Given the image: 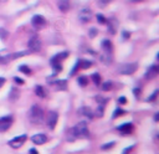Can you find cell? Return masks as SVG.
<instances>
[{
	"label": "cell",
	"mask_w": 159,
	"mask_h": 154,
	"mask_svg": "<svg viewBox=\"0 0 159 154\" xmlns=\"http://www.w3.org/2000/svg\"><path fill=\"white\" fill-rule=\"evenodd\" d=\"M71 140H73L75 138H88L89 133H88V127L86 122H80L77 123L72 129H71Z\"/></svg>",
	"instance_id": "1"
},
{
	"label": "cell",
	"mask_w": 159,
	"mask_h": 154,
	"mask_svg": "<svg viewBox=\"0 0 159 154\" xmlns=\"http://www.w3.org/2000/svg\"><path fill=\"white\" fill-rule=\"evenodd\" d=\"M29 118L35 124L41 123L43 120V111H42V108L40 106H37V104H34L31 107L30 112H29Z\"/></svg>",
	"instance_id": "2"
},
{
	"label": "cell",
	"mask_w": 159,
	"mask_h": 154,
	"mask_svg": "<svg viewBox=\"0 0 159 154\" xmlns=\"http://www.w3.org/2000/svg\"><path fill=\"white\" fill-rule=\"evenodd\" d=\"M137 68H138V63L133 62V63H124V65H122L118 71L122 75H132V73H134L137 71Z\"/></svg>",
	"instance_id": "3"
},
{
	"label": "cell",
	"mask_w": 159,
	"mask_h": 154,
	"mask_svg": "<svg viewBox=\"0 0 159 154\" xmlns=\"http://www.w3.org/2000/svg\"><path fill=\"white\" fill-rule=\"evenodd\" d=\"M26 134H22V135H19V137H15V138H12L11 140H9V145L11 147V148H14V149H17V148H20L24 143H25V140H26Z\"/></svg>",
	"instance_id": "4"
},
{
	"label": "cell",
	"mask_w": 159,
	"mask_h": 154,
	"mask_svg": "<svg viewBox=\"0 0 159 154\" xmlns=\"http://www.w3.org/2000/svg\"><path fill=\"white\" fill-rule=\"evenodd\" d=\"M27 46H29L30 51H32V52H37V51H40V48H41V42H40V38H39L36 35H35V36H32V37L29 40Z\"/></svg>",
	"instance_id": "5"
},
{
	"label": "cell",
	"mask_w": 159,
	"mask_h": 154,
	"mask_svg": "<svg viewBox=\"0 0 159 154\" xmlns=\"http://www.w3.org/2000/svg\"><path fill=\"white\" fill-rule=\"evenodd\" d=\"M57 119H58V114L56 112H50L47 116V125L51 130L55 129L56 124H57Z\"/></svg>",
	"instance_id": "6"
},
{
	"label": "cell",
	"mask_w": 159,
	"mask_h": 154,
	"mask_svg": "<svg viewBox=\"0 0 159 154\" xmlns=\"http://www.w3.org/2000/svg\"><path fill=\"white\" fill-rule=\"evenodd\" d=\"M11 122H12V117L11 116H5V117H1L0 118V130L1 132H5L10 128L11 125Z\"/></svg>",
	"instance_id": "7"
},
{
	"label": "cell",
	"mask_w": 159,
	"mask_h": 154,
	"mask_svg": "<svg viewBox=\"0 0 159 154\" xmlns=\"http://www.w3.org/2000/svg\"><path fill=\"white\" fill-rule=\"evenodd\" d=\"M78 17H80V21H81V22L86 24V22H88V21L91 20V17H92V12H91L89 9L84 7V9H82V10L80 11Z\"/></svg>",
	"instance_id": "8"
},
{
	"label": "cell",
	"mask_w": 159,
	"mask_h": 154,
	"mask_svg": "<svg viewBox=\"0 0 159 154\" xmlns=\"http://www.w3.org/2000/svg\"><path fill=\"white\" fill-rule=\"evenodd\" d=\"M31 24H32L34 27L40 29V27H43V26L46 25V20H45V17L41 16V15H35V16L32 17V20H31Z\"/></svg>",
	"instance_id": "9"
},
{
	"label": "cell",
	"mask_w": 159,
	"mask_h": 154,
	"mask_svg": "<svg viewBox=\"0 0 159 154\" xmlns=\"http://www.w3.org/2000/svg\"><path fill=\"white\" fill-rule=\"evenodd\" d=\"M31 140H32L35 144L41 145V144H43V143L47 142V137H46L45 134H35V135H32Z\"/></svg>",
	"instance_id": "10"
},
{
	"label": "cell",
	"mask_w": 159,
	"mask_h": 154,
	"mask_svg": "<svg viewBox=\"0 0 159 154\" xmlns=\"http://www.w3.org/2000/svg\"><path fill=\"white\" fill-rule=\"evenodd\" d=\"M106 22L108 24V31H109L112 35H114V34H116V31H117L118 21H117L114 17H112V19H109V21H106Z\"/></svg>",
	"instance_id": "11"
},
{
	"label": "cell",
	"mask_w": 159,
	"mask_h": 154,
	"mask_svg": "<svg viewBox=\"0 0 159 154\" xmlns=\"http://www.w3.org/2000/svg\"><path fill=\"white\" fill-rule=\"evenodd\" d=\"M118 130H119L122 134H129V133L133 130V124H132V123H123L122 125L118 127Z\"/></svg>",
	"instance_id": "12"
},
{
	"label": "cell",
	"mask_w": 159,
	"mask_h": 154,
	"mask_svg": "<svg viewBox=\"0 0 159 154\" xmlns=\"http://www.w3.org/2000/svg\"><path fill=\"white\" fill-rule=\"evenodd\" d=\"M158 72H159V67L155 66V65H153V66H150V67L148 68V71H147V73H145V77H147V78L155 77V76L158 75Z\"/></svg>",
	"instance_id": "13"
},
{
	"label": "cell",
	"mask_w": 159,
	"mask_h": 154,
	"mask_svg": "<svg viewBox=\"0 0 159 154\" xmlns=\"http://www.w3.org/2000/svg\"><path fill=\"white\" fill-rule=\"evenodd\" d=\"M78 114H81V116H83V117H87V118H93V113H92V111L88 108V107H86V106H83V107H81L78 111Z\"/></svg>",
	"instance_id": "14"
},
{
	"label": "cell",
	"mask_w": 159,
	"mask_h": 154,
	"mask_svg": "<svg viewBox=\"0 0 159 154\" xmlns=\"http://www.w3.org/2000/svg\"><path fill=\"white\" fill-rule=\"evenodd\" d=\"M67 56H68V52H67V51H63V52H61V53L55 55V56L51 58V61H50V62H51V63H52V62H61V61H62V60H65Z\"/></svg>",
	"instance_id": "15"
},
{
	"label": "cell",
	"mask_w": 159,
	"mask_h": 154,
	"mask_svg": "<svg viewBox=\"0 0 159 154\" xmlns=\"http://www.w3.org/2000/svg\"><path fill=\"white\" fill-rule=\"evenodd\" d=\"M57 6H58V9H60L62 12H66V11H68V9H70V2H68V0H58Z\"/></svg>",
	"instance_id": "16"
},
{
	"label": "cell",
	"mask_w": 159,
	"mask_h": 154,
	"mask_svg": "<svg viewBox=\"0 0 159 154\" xmlns=\"http://www.w3.org/2000/svg\"><path fill=\"white\" fill-rule=\"evenodd\" d=\"M19 96H20L19 89H17L16 87H12V88L10 89V92H9V98H10L11 101H16V99L19 98Z\"/></svg>",
	"instance_id": "17"
},
{
	"label": "cell",
	"mask_w": 159,
	"mask_h": 154,
	"mask_svg": "<svg viewBox=\"0 0 159 154\" xmlns=\"http://www.w3.org/2000/svg\"><path fill=\"white\" fill-rule=\"evenodd\" d=\"M35 93H36V96H39L41 98H45L46 97V91L43 89L42 86H36L35 87Z\"/></svg>",
	"instance_id": "18"
},
{
	"label": "cell",
	"mask_w": 159,
	"mask_h": 154,
	"mask_svg": "<svg viewBox=\"0 0 159 154\" xmlns=\"http://www.w3.org/2000/svg\"><path fill=\"white\" fill-rule=\"evenodd\" d=\"M102 48L106 52H111V50H112V42L109 40H103L102 41Z\"/></svg>",
	"instance_id": "19"
},
{
	"label": "cell",
	"mask_w": 159,
	"mask_h": 154,
	"mask_svg": "<svg viewBox=\"0 0 159 154\" xmlns=\"http://www.w3.org/2000/svg\"><path fill=\"white\" fill-rule=\"evenodd\" d=\"M29 53V51H21V52H15L12 55H10V60H16L19 57H22V56H26Z\"/></svg>",
	"instance_id": "20"
},
{
	"label": "cell",
	"mask_w": 159,
	"mask_h": 154,
	"mask_svg": "<svg viewBox=\"0 0 159 154\" xmlns=\"http://www.w3.org/2000/svg\"><path fill=\"white\" fill-rule=\"evenodd\" d=\"M77 82H78V84H80V86L84 87V86H87L88 79H87V77H86V76H80V77L77 78Z\"/></svg>",
	"instance_id": "21"
},
{
	"label": "cell",
	"mask_w": 159,
	"mask_h": 154,
	"mask_svg": "<svg viewBox=\"0 0 159 154\" xmlns=\"http://www.w3.org/2000/svg\"><path fill=\"white\" fill-rule=\"evenodd\" d=\"M55 84L57 86L58 89H66V86H67V82L65 79H60V81H56Z\"/></svg>",
	"instance_id": "22"
},
{
	"label": "cell",
	"mask_w": 159,
	"mask_h": 154,
	"mask_svg": "<svg viewBox=\"0 0 159 154\" xmlns=\"http://www.w3.org/2000/svg\"><path fill=\"white\" fill-rule=\"evenodd\" d=\"M80 66L82 68H89L92 66V62L91 61H87V60H81L80 61Z\"/></svg>",
	"instance_id": "23"
},
{
	"label": "cell",
	"mask_w": 159,
	"mask_h": 154,
	"mask_svg": "<svg viewBox=\"0 0 159 154\" xmlns=\"http://www.w3.org/2000/svg\"><path fill=\"white\" fill-rule=\"evenodd\" d=\"M20 72H22V73H25V75H30L31 73V71H30V68L26 66V65H21V66H19V68H17Z\"/></svg>",
	"instance_id": "24"
},
{
	"label": "cell",
	"mask_w": 159,
	"mask_h": 154,
	"mask_svg": "<svg viewBox=\"0 0 159 154\" xmlns=\"http://www.w3.org/2000/svg\"><path fill=\"white\" fill-rule=\"evenodd\" d=\"M7 36H9V32H7V30H5L4 27H0V38L5 41V40L7 38Z\"/></svg>",
	"instance_id": "25"
},
{
	"label": "cell",
	"mask_w": 159,
	"mask_h": 154,
	"mask_svg": "<svg viewBox=\"0 0 159 154\" xmlns=\"http://www.w3.org/2000/svg\"><path fill=\"white\" fill-rule=\"evenodd\" d=\"M92 81H93L94 84L99 86V82H101V76H99V73H93V75H92Z\"/></svg>",
	"instance_id": "26"
},
{
	"label": "cell",
	"mask_w": 159,
	"mask_h": 154,
	"mask_svg": "<svg viewBox=\"0 0 159 154\" xmlns=\"http://www.w3.org/2000/svg\"><path fill=\"white\" fill-rule=\"evenodd\" d=\"M124 113H125V112H124L123 109H120V108H117V109L114 111V113H113V117H112V118H113V119H116L117 117H119L120 114H124Z\"/></svg>",
	"instance_id": "27"
},
{
	"label": "cell",
	"mask_w": 159,
	"mask_h": 154,
	"mask_svg": "<svg viewBox=\"0 0 159 154\" xmlns=\"http://www.w3.org/2000/svg\"><path fill=\"white\" fill-rule=\"evenodd\" d=\"M114 142H109V143H106V144H103L102 145V150H107V149H111V148H113L114 147Z\"/></svg>",
	"instance_id": "28"
},
{
	"label": "cell",
	"mask_w": 159,
	"mask_h": 154,
	"mask_svg": "<svg viewBox=\"0 0 159 154\" xmlns=\"http://www.w3.org/2000/svg\"><path fill=\"white\" fill-rule=\"evenodd\" d=\"M111 88H112V82H108V81H107V82H104V83L102 84V89H103V91H109Z\"/></svg>",
	"instance_id": "29"
},
{
	"label": "cell",
	"mask_w": 159,
	"mask_h": 154,
	"mask_svg": "<svg viewBox=\"0 0 159 154\" xmlns=\"http://www.w3.org/2000/svg\"><path fill=\"white\" fill-rule=\"evenodd\" d=\"M10 60V55H5V56H0V63H7Z\"/></svg>",
	"instance_id": "30"
},
{
	"label": "cell",
	"mask_w": 159,
	"mask_h": 154,
	"mask_svg": "<svg viewBox=\"0 0 159 154\" xmlns=\"http://www.w3.org/2000/svg\"><path fill=\"white\" fill-rule=\"evenodd\" d=\"M78 67H80V60H78V61H77V62L75 63V66H73V68H72V71L70 72V75H71V76H73V75H75V73L77 72V70H78Z\"/></svg>",
	"instance_id": "31"
},
{
	"label": "cell",
	"mask_w": 159,
	"mask_h": 154,
	"mask_svg": "<svg viewBox=\"0 0 159 154\" xmlns=\"http://www.w3.org/2000/svg\"><path fill=\"white\" fill-rule=\"evenodd\" d=\"M97 21H98L99 24H106V19H104V16H103L102 14H98V15H97Z\"/></svg>",
	"instance_id": "32"
},
{
	"label": "cell",
	"mask_w": 159,
	"mask_h": 154,
	"mask_svg": "<svg viewBox=\"0 0 159 154\" xmlns=\"http://www.w3.org/2000/svg\"><path fill=\"white\" fill-rule=\"evenodd\" d=\"M157 96H158V91H154V93H153L149 98H147V101H148V102H152V101H154V99L157 98Z\"/></svg>",
	"instance_id": "33"
},
{
	"label": "cell",
	"mask_w": 159,
	"mask_h": 154,
	"mask_svg": "<svg viewBox=\"0 0 159 154\" xmlns=\"http://www.w3.org/2000/svg\"><path fill=\"white\" fill-rule=\"evenodd\" d=\"M112 1H113V0H99L98 2H99V5H101V6H106L107 4L112 2Z\"/></svg>",
	"instance_id": "34"
},
{
	"label": "cell",
	"mask_w": 159,
	"mask_h": 154,
	"mask_svg": "<svg viewBox=\"0 0 159 154\" xmlns=\"http://www.w3.org/2000/svg\"><path fill=\"white\" fill-rule=\"evenodd\" d=\"M88 35H89V37H94L97 35V30L96 29H91L89 32H88Z\"/></svg>",
	"instance_id": "35"
},
{
	"label": "cell",
	"mask_w": 159,
	"mask_h": 154,
	"mask_svg": "<svg viewBox=\"0 0 159 154\" xmlns=\"http://www.w3.org/2000/svg\"><path fill=\"white\" fill-rule=\"evenodd\" d=\"M14 81H15L17 84H24V79L19 78V77H15V78H14Z\"/></svg>",
	"instance_id": "36"
},
{
	"label": "cell",
	"mask_w": 159,
	"mask_h": 154,
	"mask_svg": "<svg viewBox=\"0 0 159 154\" xmlns=\"http://www.w3.org/2000/svg\"><path fill=\"white\" fill-rule=\"evenodd\" d=\"M133 148H134V145H130V147H128V148H125V149L123 150V154H128V153H129V152H130V150H132Z\"/></svg>",
	"instance_id": "37"
},
{
	"label": "cell",
	"mask_w": 159,
	"mask_h": 154,
	"mask_svg": "<svg viewBox=\"0 0 159 154\" xmlns=\"http://www.w3.org/2000/svg\"><path fill=\"white\" fill-rule=\"evenodd\" d=\"M118 102H119V103H120V104H124V103H125V102H127V99H125V98H124V97H120V98H119V99H118Z\"/></svg>",
	"instance_id": "38"
},
{
	"label": "cell",
	"mask_w": 159,
	"mask_h": 154,
	"mask_svg": "<svg viewBox=\"0 0 159 154\" xmlns=\"http://www.w3.org/2000/svg\"><path fill=\"white\" fill-rule=\"evenodd\" d=\"M129 36H130V34H129V32H127V31H123V37H124V38H128Z\"/></svg>",
	"instance_id": "39"
},
{
	"label": "cell",
	"mask_w": 159,
	"mask_h": 154,
	"mask_svg": "<svg viewBox=\"0 0 159 154\" xmlns=\"http://www.w3.org/2000/svg\"><path fill=\"white\" fill-rule=\"evenodd\" d=\"M4 83H5V78L4 77H0V87H2Z\"/></svg>",
	"instance_id": "40"
},
{
	"label": "cell",
	"mask_w": 159,
	"mask_h": 154,
	"mask_svg": "<svg viewBox=\"0 0 159 154\" xmlns=\"http://www.w3.org/2000/svg\"><path fill=\"white\" fill-rule=\"evenodd\" d=\"M29 153H30V154H37V150L32 148V149H30V152H29Z\"/></svg>",
	"instance_id": "41"
},
{
	"label": "cell",
	"mask_w": 159,
	"mask_h": 154,
	"mask_svg": "<svg viewBox=\"0 0 159 154\" xmlns=\"http://www.w3.org/2000/svg\"><path fill=\"white\" fill-rule=\"evenodd\" d=\"M139 93H140V89H138V88H137V89H134V94H135V97H138V94H139Z\"/></svg>",
	"instance_id": "42"
},
{
	"label": "cell",
	"mask_w": 159,
	"mask_h": 154,
	"mask_svg": "<svg viewBox=\"0 0 159 154\" xmlns=\"http://www.w3.org/2000/svg\"><path fill=\"white\" fill-rule=\"evenodd\" d=\"M154 119H155V120H158V119H159V114H158V113L154 116Z\"/></svg>",
	"instance_id": "43"
},
{
	"label": "cell",
	"mask_w": 159,
	"mask_h": 154,
	"mask_svg": "<svg viewBox=\"0 0 159 154\" xmlns=\"http://www.w3.org/2000/svg\"><path fill=\"white\" fill-rule=\"evenodd\" d=\"M133 2H140V1H143V0H132Z\"/></svg>",
	"instance_id": "44"
}]
</instances>
